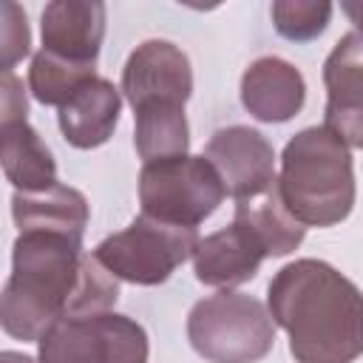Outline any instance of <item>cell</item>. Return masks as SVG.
<instances>
[{
    "label": "cell",
    "instance_id": "9c48e42d",
    "mask_svg": "<svg viewBox=\"0 0 363 363\" xmlns=\"http://www.w3.org/2000/svg\"><path fill=\"white\" fill-rule=\"evenodd\" d=\"M204 156L218 170L227 193L241 201L267 193L275 179V150L264 133L247 125H230L210 136Z\"/></svg>",
    "mask_w": 363,
    "mask_h": 363
},
{
    "label": "cell",
    "instance_id": "5b68a950",
    "mask_svg": "<svg viewBox=\"0 0 363 363\" xmlns=\"http://www.w3.org/2000/svg\"><path fill=\"white\" fill-rule=\"evenodd\" d=\"M227 187L207 156L150 162L139 173L142 213L176 227H199L224 201Z\"/></svg>",
    "mask_w": 363,
    "mask_h": 363
},
{
    "label": "cell",
    "instance_id": "ac0fdd59",
    "mask_svg": "<svg viewBox=\"0 0 363 363\" xmlns=\"http://www.w3.org/2000/svg\"><path fill=\"white\" fill-rule=\"evenodd\" d=\"M136 130L133 145L145 164L187 156L190 147V125L184 116V105L162 102V105H145L133 111Z\"/></svg>",
    "mask_w": 363,
    "mask_h": 363
},
{
    "label": "cell",
    "instance_id": "2e32d148",
    "mask_svg": "<svg viewBox=\"0 0 363 363\" xmlns=\"http://www.w3.org/2000/svg\"><path fill=\"white\" fill-rule=\"evenodd\" d=\"M11 216L17 230H45L62 233L82 241L88 227V201L79 190L68 184H54L43 193H17L11 196Z\"/></svg>",
    "mask_w": 363,
    "mask_h": 363
},
{
    "label": "cell",
    "instance_id": "4fadbf2b",
    "mask_svg": "<svg viewBox=\"0 0 363 363\" xmlns=\"http://www.w3.org/2000/svg\"><path fill=\"white\" fill-rule=\"evenodd\" d=\"M303 102V74L281 57H258L241 77V105L258 122H289Z\"/></svg>",
    "mask_w": 363,
    "mask_h": 363
},
{
    "label": "cell",
    "instance_id": "9a60e30c",
    "mask_svg": "<svg viewBox=\"0 0 363 363\" xmlns=\"http://www.w3.org/2000/svg\"><path fill=\"white\" fill-rule=\"evenodd\" d=\"M3 173L17 193H43L57 182V162L28 119L0 122Z\"/></svg>",
    "mask_w": 363,
    "mask_h": 363
},
{
    "label": "cell",
    "instance_id": "3957f363",
    "mask_svg": "<svg viewBox=\"0 0 363 363\" xmlns=\"http://www.w3.org/2000/svg\"><path fill=\"white\" fill-rule=\"evenodd\" d=\"M278 190L303 227L340 224L354 207V167L349 145L326 125L303 128L281 153Z\"/></svg>",
    "mask_w": 363,
    "mask_h": 363
},
{
    "label": "cell",
    "instance_id": "7402d4cb",
    "mask_svg": "<svg viewBox=\"0 0 363 363\" xmlns=\"http://www.w3.org/2000/svg\"><path fill=\"white\" fill-rule=\"evenodd\" d=\"M26 113H28V102L23 82L14 74H3V122L26 119Z\"/></svg>",
    "mask_w": 363,
    "mask_h": 363
},
{
    "label": "cell",
    "instance_id": "7a4b0ae2",
    "mask_svg": "<svg viewBox=\"0 0 363 363\" xmlns=\"http://www.w3.org/2000/svg\"><path fill=\"white\" fill-rule=\"evenodd\" d=\"M267 303L289 335L295 363H352L363 354V292L332 264L298 258L281 267Z\"/></svg>",
    "mask_w": 363,
    "mask_h": 363
},
{
    "label": "cell",
    "instance_id": "7c38bea8",
    "mask_svg": "<svg viewBox=\"0 0 363 363\" xmlns=\"http://www.w3.org/2000/svg\"><path fill=\"white\" fill-rule=\"evenodd\" d=\"M264 258H267L264 244L252 235L250 227L233 218L230 227L199 238L193 250V269L204 286L230 289L255 278Z\"/></svg>",
    "mask_w": 363,
    "mask_h": 363
},
{
    "label": "cell",
    "instance_id": "ffe728a7",
    "mask_svg": "<svg viewBox=\"0 0 363 363\" xmlns=\"http://www.w3.org/2000/svg\"><path fill=\"white\" fill-rule=\"evenodd\" d=\"M269 11L275 31L292 43L315 40L318 34L326 31L332 20V3H318V0H275Z\"/></svg>",
    "mask_w": 363,
    "mask_h": 363
},
{
    "label": "cell",
    "instance_id": "6da1fadb",
    "mask_svg": "<svg viewBox=\"0 0 363 363\" xmlns=\"http://www.w3.org/2000/svg\"><path fill=\"white\" fill-rule=\"evenodd\" d=\"M113 278L94 255L82 252V241L23 230L11 247V275L0 298L3 332L17 340L40 343L62 318L111 312L119 298Z\"/></svg>",
    "mask_w": 363,
    "mask_h": 363
},
{
    "label": "cell",
    "instance_id": "52a82bcc",
    "mask_svg": "<svg viewBox=\"0 0 363 363\" xmlns=\"http://www.w3.org/2000/svg\"><path fill=\"white\" fill-rule=\"evenodd\" d=\"M37 363H147V332L128 315L62 318L37 343Z\"/></svg>",
    "mask_w": 363,
    "mask_h": 363
},
{
    "label": "cell",
    "instance_id": "44dd1931",
    "mask_svg": "<svg viewBox=\"0 0 363 363\" xmlns=\"http://www.w3.org/2000/svg\"><path fill=\"white\" fill-rule=\"evenodd\" d=\"M31 51V31L26 23V11L17 3H3V28H0V54H3V74Z\"/></svg>",
    "mask_w": 363,
    "mask_h": 363
},
{
    "label": "cell",
    "instance_id": "277c9868",
    "mask_svg": "<svg viewBox=\"0 0 363 363\" xmlns=\"http://www.w3.org/2000/svg\"><path fill=\"white\" fill-rule=\"evenodd\" d=\"M187 340L207 363H258L275 343V320L258 298L221 289L190 309Z\"/></svg>",
    "mask_w": 363,
    "mask_h": 363
},
{
    "label": "cell",
    "instance_id": "5bb4252c",
    "mask_svg": "<svg viewBox=\"0 0 363 363\" xmlns=\"http://www.w3.org/2000/svg\"><path fill=\"white\" fill-rule=\"evenodd\" d=\"M119 111H122L119 88H113V82H108L105 77H91L60 105L57 122L68 145L79 150H91L113 136Z\"/></svg>",
    "mask_w": 363,
    "mask_h": 363
},
{
    "label": "cell",
    "instance_id": "603a6c76",
    "mask_svg": "<svg viewBox=\"0 0 363 363\" xmlns=\"http://www.w3.org/2000/svg\"><path fill=\"white\" fill-rule=\"evenodd\" d=\"M340 9H343V14L352 20V26H354V34L363 40V0H346Z\"/></svg>",
    "mask_w": 363,
    "mask_h": 363
},
{
    "label": "cell",
    "instance_id": "d6986e66",
    "mask_svg": "<svg viewBox=\"0 0 363 363\" xmlns=\"http://www.w3.org/2000/svg\"><path fill=\"white\" fill-rule=\"evenodd\" d=\"M91 77H96L94 65H77V62L60 60V57L40 48L31 60V68H28V88H31L37 102L60 108Z\"/></svg>",
    "mask_w": 363,
    "mask_h": 363
},
{
    "label": "cell",
    "instance_id": "e0dca14e",
    "mask_svg": "<svg viewBox=\"0 0 363 363\" xmlns=\"http://www.w3.org/2000/svg\"><path fill=\"white\" fill-rule=\"evenodd\" d=\"M235 221L252 230V235L264 244L267 255H286L298 250V244L306 235V227L295 221L292 213L286 210L278 182L261 196L235 201Z\"/></svg>",
    "mask_w": 363,
    "mask_h": 363
},
{
    "label": "cell",
    "instance_id": "8fae6325",
    "mask_svg": "<svg viewBox=\"0 0 363 363\" xmlns=\"http://www.w3.org/2000/svg\"><path fill=\"white\" fill-rule=\"evenodd\" d=\"M105 40V6L96 0H54L43 9V51L94 65Z\"/></svg>",
    "mask_w": 363,
    "mask_h": 363
},
{
    "label": "cell",
    "instance_id": "cb8c5ba5",
    "mask_svg": "<svg viewBox=\"0 0 363 363\" xmlns=\"http://www.w3.org/2000/svg\"><path fill=\"white\" fill-rule=\"evenodd\" d=\"M0 363H37V360L28 357V354H23V352H11V349H6V352H0Z\"/></svg>",
    "mask_w": 363,
    "mask_h": 363
},
{
    "label": "cell",
    "instance_id": "ba28073f",
    "mask_svg": "<svg viewBox=\"0 0 363 363\" xmlns=\"http://www.w3.org/2000/svg\"><path fill=\"white\" fill-rule=\"evenodd\" d=\"M133 111L145 105H184L193 94V71L187 54L167 40H145L122 68L119 88Z\"/></svg>",
    "mask_w": 363,
    "mask_h": 363
},
{
    "label": "cell",
    "instance_id": "30bf717a",
    "mask_svg": "<svg viewBox=\"0 0 363 363\" xmlns=\"http://www.w3.org/2000/svg\"><path fill=\"white\" fill-rule=\"evenodd\" d=\"M326 82V128L349 147L363 150V40L343 34L323 62Z\"/></svg>",
    "mask_w": 363,
    "mask_h": 363
},
{
    "label": "cell",
    "instance_id": "8992f818",
    "mask_svg": "<svg viewBox=\"0 0 363 363\" xmlns=\"http://www.w3.org/2000/svg\"><path fill=\"white\" fill-rule=\"evenodd\" d=\"M199 244L193 227L164 224L139 213L125 230L96 244L94 258L119 281L156 286L164 284L179 264H184Z\"/></svg>",
    "mask_w": 363,
    "mask_h": 363
}]
</instances>
